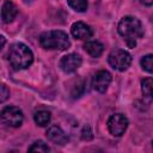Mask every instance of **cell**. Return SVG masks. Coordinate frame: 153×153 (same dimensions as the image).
<instances>
[{
    "instance_id": "obj_1",
    "label": "cell",
    "mask_w": 153,
    "mask_h": 153,
    "mask_svg": "<svg viewBox=\"0 0 153 153\" xmlns=\"http://www.w3.org/2000/svg\"><path fill=\"white\" fill-rule=\"evenodd\" d=\"M118 33L124 38L127 45L129 48H134L136 45V41L143 36V29L141 22L131 16H126L121 19L117 26Z\"/></svg>"
},
{
    "instance_id": "obj_2",
    "label": "cell",
    "mask_w": 153,
    "mask_h": 153,
    "mask_svg": "<svg viewBox=\"0 0 153 153\" xmlns=\"http://www.w3.org/2000/svg\"><path fill=\"white\" fill-rule=\"evenodd\" d=\"M7 56L10 65L17 71L27 68L33 61V54L31 49L20 42L14 43L10 47Z\"/></svg>"
},
{
    "instance_id": "obj_3",
    "label": "cell",
    "mask_w": 153,
    "mask_h": 153,
    "mask_svg": "<svg viewBox=\"0 0 153 153\" xmlns=\"http://www.w3.org/2000/svg\"><path fill=\"white\" fill-rule=\"evenodd\" d=\"M39 44L47 50H66L69 47V39L66 32L53 30L43 32L39 36Z\"/></svg>"
},
{
    "instance_id": "obj_4",
    "label": "cell",
    "mask_w": 153,
    "mask_h": 153,
    "mask_svg": "<svg viewBox=\"0 0 153 153\" xmlns=\"http://www.w3.org/2000/svg\"><path fill=\"white\" fill-rule=\"evenodd\" d=\"M109 65L120 72H124L131 63V55L123 49H115L108 56Z\"/></svg>"
},
{
    "instance_id": "obj_5",
    "label": "cell",
    "mask_w": 153,
    "mask_h": 153,
    "mask_svg": "<svg viewBox=\"0 0 153 153\" xmlns=\"http://www.w3.org/2000/svg\"><path fill=\"white\" fill-rule=\"evenodd\" d=\"M23 120H24L23 112L17 106H6L1 111V122L5 126L17 128L22 126Z\"/></svg>"
},
{
    "instance_id": "obj_6",
    "label": "cell",
    "mask_w": 153,
    "mask_h": 153,
    "mask_svg": "<svg viewBox=\"0 0 153 153\" xmlns=\"http://www.w3.org/2000/svg\"><path fill=\"white\" fill-rule=\"evenodd\" d=\"M128 127V118L122 114L111 115L108 120V129L114 136H122Z\"/></svg>"
},
{
    "instance_id": "obj_7",
    "label": "cell",
    "mask_w": 153,
    "mask_h": 153,
    "mask_svg": "<svg viewBox=\"0 0 153 153\" xmlns=\"http://www.w3.org/2000/svg\"><path fill=\"white\" fill-rule=\"evenodd\" d=\"M81 57L78 54H67L60 60V68L65 73H73L81 66Z\"/></svg>"
},
{
    "instance_id": "obj_8",
    "label": "cell",
    "mask_w": 153,
    "mask_h": 153,
    "mask_svg": "<svg viewBox=\"0 0 153 153\" xmlns=\"http://www.w3.org/2000/svg\"><path fill=\"white\" fill-rule=\"evenodd\" d=\"M111 79H112L111 78V74L108 71H104V69L98 71L94 74V76H93L92 86L99 93H104L108 90V87H109V85L111 82Z\"/></svg>"
},
{
    "instance_id": "obj_9",
    "label": "cell",
    "mask_w": 153,
    "mask_h": 153,
    "mask_svg": "<svg viewBox=\"0 0 153 153\" xmlns=\"http://www.w3.org/2000/svg\"><path fill=\"white\" fill-rule=\"evenodd\" d=\"M71 32H72L73 37L76 38V39H88L93 35L92 29L88 25H86L85 23H82V22L74 23L72 25V27H71Z\"/></svg>"
},
{
    "instance_id": "obj_10",
    "label": "cell",
    "mask_w": 153,
    "mask_h": 153,
    "mask_svg": "<svg viewBox=\"0 0 153 153\" xmlns=\"http://www.w3.org/2000/svg\"><path fill=\"white\" fill-rule=\"evenodd\" d=\"M45 134H47V137L56 145H65L68 141L67 135L59 126H50Z\"/></svg>"
},
{
    "instance_id": "obj_11",
    "label": "cell",
    "mask_w": 153,
    "mask_h": 153,
    "mask_svg": "<svg viewBox=\"0 0 153 153\" xmlns=\"http://www.w3.org/2000/svg\"><path fill=\"white\" fill-rule=\"evenodd\" d=\"M18 14L17 6L11 0H5L1 7V19L4 23H11Z\"/></svg>"
},
{
    "instance_id": "obj_12",
    "label": "cell",
    "mask_w": 153,
    "mask_h": 153,
    "mask_svg": "<svg viewBox=\"0 0 153 153\" xmlns=\"http://www.w3.org/2000/svg\"><path fill=\"white\" fill-rule=\"evenodd\" d=\"M84 49L85 51L91 55L92 57H98L102 55L103 50H104V47L100 42L98 41H87L85 44H84Z\"/></svg>"
},
{
    "instance_id": "obj_13",
    "label": "cell",
    "mask_w": 153,
    "mask_h": 153,
    "mask_svg": "<svg viewBox=\"0 0 153 153\" xmlns=\"http://www.w3.org/2000/svg\"><path fill=\"white\" fill-rule=\"evenodd\" d=\"M50 112L49 111H45V110H39L33 116V120L36 122L37 126L39 127H45L48 126V123L50 122Z\"/></svg>"
},
{
    "instance_id": "obj_14",
    "label": "cell",
    "mask_w": 153,
    "mask_h": 153,
    "mask_svg": "<svg viewBox=\"0 0 153 153\" xmlns=\"http://www.w3.org/2000/svg\"><path fill=\"white\" fill-rule=\"evenodd\" d=\"M141 91L146 98L153 99V78H145L141 81Z\"/></svg>"
},
{
    "instance_id": "obj_15",
    "label": "cell",
    "mask_w": 153,
    "mask_h": 153,
    "mask_svg": "<svg viewBox=\"0 0 153 153\" xmlns=\"http://www.w3.org/2000/svg\"><path fill=\"white\" fill-rule=\"evenodd\" d=\"M67 2L76 12H85L87 10V0H67Z\"/></svg>"
},
{
    "instance_id": "obj_16",
    "label": "cell",
    "mask_w": 153,
    "mask_h": 153,
    "mask_svg": "<svg viewBox=\"0 0 153 153\" xmlns=\"http://www.w3.org/2000/svg\"><path fill=\"white\" fill-rule=\"evenodd\" d=\"M140 65L143 71L153 74V55H146L140 60Z\"/></svg>"
},
{
    "instance_id": "obj_17",
    "label": "cell",
    "mask_w": 153,
    "mask_h": 153,
    "mask_svg": "<svg viewBox=\"0 0 153 153\" xmlns=\"http://www.w3.org/2000/svg\"><path fill=\"white\" fill-rule=\"evenodd\" d=\"M49 147L45 142L38 140V141H35L30 147H29V152H49Z\"/></svg>"
},
{
    "instance_id": "obj_18",
    "label": "cell",
    "mask_w": 153,
    "mask_h": 153,
    "mask_svg": "<svg viewBox=\"0 0 153 153\" xmlns=\"http://www.w3.org/2000/svg\"><path fill=\"white\" fill-rule=\"evenodd\" d=\"M8 97H10V91L7 90L6 85H1V98H0V102L4 103Z\"/></svg>"
},
{
    "instance_id": "obj_19",
    "label": "cell",
    "mask_w": 153,
    "mask_h": 153,
    "mask_svg": "<svg viewBox=\"0 0 153 153\" xmlns=\"http://www.w3.org/2000/svg\"><path fill=\"white\" fill-rule=\"evenodd\" d=\"M140 1H141V4H143V5H146V6L153 5V0H140Z\"/></svg>"
},
{
    "instance_id": "obj_20",
    "label": "cell",
    "mask_w": 153,
    "mask_h": 153,
    "mask_svg": "<svg viewBox=\"0 0 153 153\" xmlns=\"http://www.w3.org/2000/svg\"><path fill=\"white\" fill-rule=\"evenodd\" d=\"M4 45H5V37L1 36V48H4Z\"/></svg>"
},
{
    "instance_id": "obj_21",
    "label": "cell",
    "mask_w": 153,
    "mask_h": 153,
    "mask_svg": "<svg viewBox=\"0 0 153 153\" xmlns=\"http://www.w3.org/2000/svg\"><path fill=\"white\" fill-rule=\"evenodd\" d=\"M23 1H24V2H25V4H30V2H31V1H32V0H23Z\"/></svg>"
},
{
    "instance_id": "obj_22",
    "label": "cell",
    "mask_w": 153,
    "mask_h": 153,
    "mask_svg": "<svg viewBox=\"0 0 153 153\" xmlns=\"http://www.w3.org/2000/svg\"><path fill=\"white\" fill-rule=\"evenodd\" d=\"M152 145H153V141H152Z\"/></svg>"
}]
</instances>
